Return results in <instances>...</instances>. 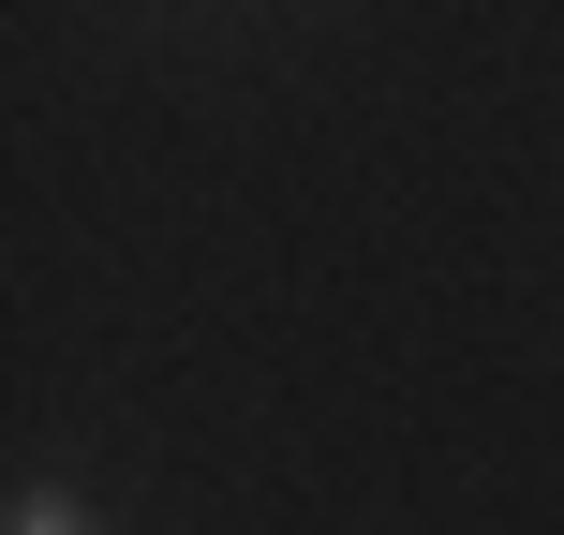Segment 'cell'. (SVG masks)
Wrapping results in <instances>:
<instances>
[{
  "mask_svg": "<svg viewBox=\"0 0 564 535\" xmlns=\"http://www.w3.org/2000/svg\"><path fill=\"white\" fill-rule=\"evenodd\" d=\"M15 535H89V506L75 491H15Z\"/></svg>",
  "mask_w": 564,
  "mask_h": 535,
  "instance_id": "1",
  "label": "cell"
}]
</instances>
